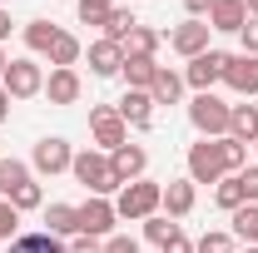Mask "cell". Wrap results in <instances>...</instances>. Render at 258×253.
I'll use <instances>...</instances> for the list:
<instances>
[{
    "label": "cell",
    "instance_id": "6da1fadb",
    "mask_svg": "<svg viewBox=\"0 0 258 253\" xmlns=\"http://www.w3.org/2000/svg\"><path fill=\"white\" fill-rule=\"evenodd\" d=\"M164 204V184H154V179H134V184H124L119 189V199H114V214L129 223H144L149 214H159Z\"/></svg>",
    "mask_w": 258,
    "mask_h": 253
},
{
    "label": "cell",
    "instance_id": "7a4b0ae2",
    "mask_svg": "<svg viewBox=\"0 0 258 253\" xmlns=\"http://www.w3.org/2000/svg\"><path fill=\"white\" fill-rule=\"evenodd\" d=\"M70 174H75V184H85V189L99 194V199H109V194L119 189V179H114V169H109V154H99V149H80L75 164H70Z\"/></svg>",
    "mask_w": 258,
    "mask_h": 253
},
{
    "label": "cell",
    "instance_id": "3957f363",
    "mask_svg": "<svg viewBox=\"0 0 258 253\" xmlns=\"http://www.w3.org/2000/svg\"><path fill=\"white\" fill-rule=\"evenodd\" d=\"M189 124L199 129V139H224L228 134V104L214 90L209 95H194L189 99Z\"/></svg>",
    "mask_w": 258,
    "mask_h": 253
},
{
    "label": "cell",
    "instance_id": "277c9868",
    "mask_svg": "<svg viewBox=\"0 0 258 253\" xmlns=\"http://www.w3.org/2000/svg\"><path fill=\"white\" fill-rule=\"evenodd\" d=\"M90 134H95L99 154H114L119 144H129V124L119 119L114 104H95V109H90Z\"/></svg>",
    "mask_w": 258,
    "mask_h": 253
},
{
    "label": "cell",
    "instance_id": "5b68a950",
    "mask_svg": "<svg viewBox=\"0 0 258 253\" xmlns=\"http://www.w3.org/2000/svg\"><path fill=\"white\" fill-rule=\"evenodd\" d=\"M228 169H224V144L219 139H199L189 144V179L194 184H219Z\"/></svg>",
    "mask_w": 258,
    "mask_h": 253
},
{
    "label": "cell",
    "instance_id": "8992f818",
    "mask_svg": "<svg viewBox=\"0 0 258 253\" xmlns=\"http://www.w3.org/2000/svg\"><path fill=\"white\" fill-rule=\"evenodd\" d=\"M224 65H228L224 50H204V55H194V60L184 65V85H189L194 95H209L214 85H224Z\"/></svg>",
    "mask_w": 258,
    "mask_h": 253
},
{
    "label": "cell",
    "instance_id": "52a82bcc",
    "mask_svg": "<svg viewBox=\"0 0 258 253\" xmlns=\"http://www.w3.org/2000/svg\"><path fill=\"white\" fill-rule=\"evenodd\" d=\"M70 164H75V149H70V139H60V134H45V139L35 144V154H30V169L45 174V179L70 174Z\"/></svg>",
    "mask_w": 258,
    "mask_h": 253
},
{
    "label": "cell",
    "instance_id": "ba28073f",
    "mask_svg": "<svg viewBox=\"0 0 258 253\" xmlns=\"http://www.w3.org/2000/svg\"><path fill=\"white\" fill-rule=\"evenodd\" d=\"M5 95L10 99H35V95H45V70L35 60H10V70H5Z\"/></svg>",
    "mask_w": 258,
    "mask_h": 253
},
{
    "label": "cell",
    "instance_id": "9c48e42d",
    "mask_svg": "<svg viewBox=\"0 0 258 253\" xmlns=\"http://www.w3.org/2000/svg\"><path fill=\"white\" fill-rule=\"evenodd\" d=\"M114 223H119V214H114V199H99V194H90V199L80 204V233H90V238H109V233H114Z\"/></svg>",
    "mask_w": 258,
    "mask_h": 253
},
{
    "label": "cell",
    "instance_id": "30bf717a",
    "mask_svg": "<svg viewBox=\"0 0 258 253\" xmlns=\"http://www.w3.org/2000/svg\"><path fill=\"white\" fill-rule=\"evenodd\" d=\"M209 35H214L209 20H184V25H174L164 40H169V50H174V55L194 60V55H204V50H209Z\"/></svg>",
    "mask_w": 258,
    "mask_h": 253
},
{
    "label": "cell",
    "instance_id": "8fae6325",
    "mask_svg": "<svg viewBox=\"0 0 258 253\" xmlns=\"http://www.w3.org/2000/svg\"><path fill=\"white\" fill-rule=\"evenodd\" d=\"M224 85L233 90V95H243V99H253L258 95V55H228L224 65Z\"/></svg>",
    "mask_w": 258,
    "mask_h": 253
},
{
    "label": "cell",
    "instance_id": "7c38bea8",
    "mask_svg": "<svg viewBox=\"0 0 258 253\" xmlns=\"http://www.w3.org/2000/svg\"><path fill=\"white\" fill-rule=\"evenodd\" d=\"M109 169H114V179H119V189H124V184H134V179H144L149 149H144V144H119V149L109 154Z\"/></svg>",
    "mask_w": 258,
    "mask_h": 253
},
{
    "label": "cell",
    "instance_id": "4fadbf2b",
    "mask_svg": "<svg viewBox=\"0 0 258 253\" xmlns=\"http://www.w3.org/2000/svg\"><path fill=\"white\" fill-rule=\"evenodd\" d=\"M194 204H199V184L184 174V179H169V184H164V204H159V214H169V219H189Z\"/></svg>",
    "mask_w": 258,
    "mask_h": 253
},
{
    "label": "cell",
    "instance_id": "5bb4252c",
    "mask_svg": "<svg viewBox=\"0 0 258 253\" xmlns=\"http://www.w3.org/2000/svg\"><path fill=\"white\" fill-rule=\"evenodd\" d=\"M114 109H119V119L129 129H154V99H149V90H124Z\"/></svg>",
    "mask_w": 258,
    "mask_h": 253
},
{
    "label": "cell",
    "instance_id": "9a60e30c",
    "mask_svg": "<svg viewBox=\"0 0 258 253\" xmlns=\"http://www.w3.org/2000/svg\"><path fill=\"white\" fill-rule=\"evenodd\" d=\"M119 65H124V45H114V40L99 35L95 45H90V75L109 80V75H119Z\"/></svg>",
    "mask_w": 258,
    "mask_h": 253
},
{
    "label": "cell",
    "instance_id": "2e32d148",
    "mask_svg": "<svg viewBox=\"0 0 258 253\" xmlns=\"http://www.w3.org/2000/svg\"><path fill=\"white\" fill-rule=\"evenodd\" d=\"M209 25H214V30H224V35H238L243 25H248V5H243V0H214Z\"/></svg>",
    "mask_w": 258,
    "mask_h": 253
},
{
    "label": "cell",
    "instance_id": "e0dca14e",
    "mask_svg": "<svg viewBox=\"0 0 258 253\" xmlns=\"http://www.w3.org/2000/svg\"><path fill=\"white\" fill-rule=\"evenodd\" d=\"M80 70H50V80H45V95H50V104H75L80 99Z\"/></svg>",
    "mask_w": 258,
    "mask_h": 253
},
{
    "label": "cell",
    "instance_id": "ac0fdd59",
    "mask_svg": "<svg viewBox=\"0 0 258 253\" xmlns=\"http://www.w3.org/2000/svg\"><path fill=\"white\" fill-rule=\"evenodd\" d=\"M45 223L55 238H75L80 233V204H45Z\"/></svg>",
    "mask_w": 258,
    "mask_h": 253
},
{
    "label": "cell",
    "instance_id": "d6986e66",
    "mask_svg": "<svg viewBox=\"0 0 258 253\" xmlns=\"http://www.w3.org/2000/svg\"><path fill=\"white\" fill-rule=\"evenodd\" d=\"M10 253H70V243L55 238L50 228H40V233H20V238H10Z\"/></svg>",
    "mask_w": 258,
    "mask_h": 253
},
{
    "label": "cell",
    "instance_id": "ffe728a7",
    "mask_svg": "<svg viewBox=\"0 0 258 253\" xmlns=\"http://www.w3.org/2000/svg\"><path fill=\"white\" fill-rule=\"evenodd\" d=\"M228 134L253 144L258 139V104H228Z\"/></svg>",
    "mask_w": 258,
    "mask_h": 253
},
{
    "label": "cell",
    "instance_id": "44dd1931",
    "mask_svg": "<svg viewBox=\"0 0 258 253\" xmlns=\"http://www.w3.org/2000/svg\"><path fill=\"white\" fill-rule=\"evenodd\" d=\"M179 95H184V75L169 70V65H159V75H154V85H149V99H154V104H179Z\"/></svg>",
    "mask_w": 258,
    "mask_h": 253
},
{
    "label": "cell",
    "instance_id": "7402d4cb",
    "mask_svg": "<svg viewBox=\"0 0 258 253\" xmlns=\"http://www.w3.org/2000/svg\"><path fill=\"white\" fill-rule=\"evenodd\" d=\"M119 75H124V85H129V90H149V85H154V75H159V65H154V60H144V55H124Z\"/></svg>",
    "mask_w": 258,
    "mask_h": 253
},
{
    "label": "cell",
    "instance_id": "603a6c76",
    "mask_svg": "<svg viewBox=\"0 0 258 253\" xmlns=\"http://www.w3.org/2000/svg\"><path fill=\"white\" fill-rule=\"evenodd\" d=\"M55 40H60V25H55V20H30V25H25V45H30L35 55H50Z\"/></svg>",
    "mask_w": 258,
    "mask_h": 253
},
{
    "label": "cell",
    "instance_id": "cb8c5ba5",
    "mask_svg": "<svg viewBox=\"0 0 258 253\" xmlns=\"http://www.w3.org/2000/svg\"><path fill=\"white\" fill-rule=\"evenodd\" d=\"M164 45V35L159 30H149V25H134L124 40V55H144V60H154V50Z\"/></svg>",
    "mask_w": 258,
    "mask_h": 253
},
{
    "label": "cell",
    "instance_id": "d4e9b609",
    "mask_svg": "<svg viewBox=\"0 0 258 253\" xmlns=\"http://www.w3.org/2000/svg\"><path fill=\"white\" fill-rule=\"evenodd\" d=\"M214 204H219L224 214H233V209L248 204V199H243V184H238V174H224V179L214 184Z\"/></svg>",
    "mask_w": 258,
    "mask_h": 253
},
{
    "label": "cell",
    "instance_id": "484cf974",
    "mask_svg": "<svg viewBox=\"0 0 258 253\" xmlns=\"http://www.w3.org/2000/svg\"><path fill=\"white\" fill-rule=\"evenodd\" d=\"M80 55H85V45H80L70 30H60L55 50H50V65H55V70H75V65H80Z\"/></svg>",
    "mask_w": 258,
    "mask_h": 253
},
{
    "label": "cell",
    "instance_id": "4316f807",
    "mask_svg": "<svg viewBox=\"0 0 258 253\" xmlns=\"http://www.w3.org/2000/svg\"><path fill=\"white\" fill-rule=\"evenodd\" d=\"M134 25H139V20H134V10H124V5H114V10L104 15V40H114V45H124Z\"/></svg>",
    "mask_w": 258,
    "mask_h": 253
},
{
    "label": "cell",
    "instance_id": "83f0119b",
    "mask_svg": "<svg viewBox=\"0 0 258 253\" xmlns=\"http://www.w3.org/2000/svg\"><path fill=\"white\" fill-rule=\"evenodd\" d=\"M20 184H30V164H20V159H0V194L10 199Z\"/></svg>",
    "mask_w": 258,
    "mask_h": 253
},
{
    "label": "cell",
    "instance_id": "f1b7e54d",
    "mask_svg": "<svg viewBox=\"0 0 258 253\" xmlns=\"http://www.w3.org/2000/svg\"><path fill=\"white\" fill-rule=\"evenodd\" d=\"M233 233H238L243 243H253V248H258V204H243V209H233Z\"/></svg>",
    "mask_w": 258,
    "mask_h": 253
},
{
    "label": "cell",
    "instance_id": "f546056e",
    "mask_svg": "<svg viewBox=\"0 0 258 253\" xmlns=\"http://www.w3.org/2000/svg\"><path fill=\"white\" fill-rule=\"evenodd\" d=\"M174 233H179V223L169 219V214H149V219H144V238H149V243H169V238H174Z\"/></svg>",
    "mask_w": 258,
    "mask_h": 253
},
{
    "label": "cell",
    "instance_id": "4dcf8cb0",
    "mask_svg": "<svg viewBox=\"0 0 258 253\" xmlns=\"http://www.w3.org/2000/svg\"><path fill=\"white\" fill-rule=\"evenodd\" d=\"M219 144H224V169H228V174L248 169V144H243V139H233V134H224Z\"/></svg>",
    "mask_w": 258,
    "mask_h": 253
},
{
    "label": "cell",
    "instance_id": "1f68e13d",
    "mask_svg": "<svg viewBox=\"0 0 258 253\" xmlns=\"http://www.w3.org/2000/svg\"><path fill=\"white\" fill-rule=\"evenodd\" d=\"M10 204H15V209H20V214H25V209H45V189H40V184H20V189L10 194Z\"/></svg>",
    "mask_w": 258,
    "mask_h": 253
},
{
    "label": "cell",
    "instance_id": "d6a6232c",
    "mask_svg": "<svg viewBox=\"0 0 258 253\" xmlns=\"http://www.w3.org/2000/svg\"><path fill=\"white\" fill-rule=\"evenodd\" d=\"M194 253H238V248H233V233L214 228V233H204V238L194 243Z\"/></svg>",
    "mask_w": 258,
    "mask_h": 253
},
{
    "label": "cell",
    "instance_id": "836d02e7",
    "mask_svg": "<svg viewBox=\"0 0 258 253\" xmlns=\"http://www.w3.org/2000/svg\"><path fill=\"white\" fill-rule=\"evenodd\" d=\"M0 238H20V209L10 199H0Z\"/></svg>",
    "mask_w": 258,
    "mask_h": 253
},
{
    "label": "cell",
    "instance_id": "e575fe53",
    "mask_svg": "<svg viewBox=\"0 0 258 253\" xmlns=\"http://www.w3.org/2000/svg\"><path fill=\"white\" fill-rule=\"evenodd\" d=\"M238 184H243V199H248V204H258V164L238 169Z\"/></svg>",
    "mask_w": 258,
    "mask_h": 253
},
{
    "label": "cell",
    "instance_id": "d590c367",
    "mask_svg": "<svg viewBox=\"0 0 258 253\" xmlns=\"http://www.w3.org/2000/svg\"><path fill=\"white\" fill-rule=\"evenodd\" d=\"M104 253H139V238H129V233H109V238H104Z\"/></svg>",
    "mask_w": 258,
    "mask_h": 253
},
{
    "label": "cell",
    "instance_id": "8d00e7d4",
    "mask_svg": "<svg viewBox=\"0 0 258 253\" xmlns=\"http://www.w3.org/2000/svg\"><path fill=\"white\" fill-rule=\"evenodd\" d=\"M238 40H243V55H258V15H248V25L238 30Z\"/></svg>",
    "mask_w": 258,
    "mask_h": 253
},
{
    "label": "cell",
    "instance_id": "74e56055",
    "mask_svg": "<svg viewBox=\"0 0 258 253\" xmlns=\"http://www.w3.org/2000/svg\"><path fill=\"white\" fill-rule=\"evenodd\" d=\"M70 253H104V243H99V238H90V233H75Z\"/></svg>",
    "mask_w": 258,
    "mask_h": 253
},
{
    "label": "cell",
    "instance_id": "f35d334b",
    "mask_svg": "<svg viewBox=\"0 0 258 253\" xmlns=\"http://www.w3.org/2000/svg\"><path fill=\"white\" fill-rule=\"evenodd\" d=\"M159 253H194V238L184 233V228H179V233H174V238H169V243H164Z\"/></svg>",
    "mask_w": 258,
    "mask_h": 253
},
{
    "label": "cell",
    "instance_id": "ab89813d",
    "mask_svg": "<svg viewBox=\"0 0 258 253\" xmlns=\"http://www.w3.org/2000/svg\"><path fill=\"white\" fill-rule=\"evenodd\" d=\"M184 10H189V20H209L214 0H184Z\"/></svg>",
    "mask_w": 258,
    "mask_h": 253
},
{
    "label": "cell",
    "instance_id": "60d3db41",
    "mask_svg": "<svg viewBox=\"0 0 258 253\" xmlns=\"http://www.w3.org/2000/svg\"><path fill=\"white\" fill-rule=\"evenodd\" d=\"M104 10H114V0H80V15H104Z\"/></svg>",
    "mask_w": 258,
    "mask_h": 253
},
{
    "label": "cell",
    "instance_id": "b9f144b4",
    "mask_svg": "<svg viewBox=\"0 0 258 253\" xmlns=\"http://www.w3.org/2000/svg\"><path fill=\"white\" fill-rule=\"evenodd\" d=\"M10 104H15V99L5 95V85H0V124H5V119H10Z\"/></svg>",
    "mask_w": 258,
    "mask_h": 253
},
{
    "label": "cell",
    "instance_id": "7bdbcfd3",
    "mask_svg": "<svg viewBox=\"0 0 258 253\" xmlns=\"http://www.w3.org/2000/svg\"><path fill=\"white\" fill-rule=\"evenodd\" d=\"M5 35H10V15L0 10V40H5Z\"/></svg>",
    "mask_w": 258,
    "mask_h": 253
},
{
    "label": "cell",
    "instance_id": "ee69618b",
    "mask_svg": "<svg viewBox=\"0 0 258 253\" xmlns=\"http://www.w3.org/2000/svg\"><path fill=\"white\" fill-rule=\"evenodd\" d=\"M5 70H10V55H5V45H0V80H5Z\"/></svg>",
    "mask_w": 258,
    "mask_h": 253
},
{
    "label": "cell",
    "instance_id": "f6af8a7d",
    "mask_svg": "<svg viewBox=\"0 0 258 253\" xmlns=\"http://www.w3.org/2000/svg\"><path fill=\"white\" fill-rule=\"evenodd\" d=\"M243 5H248V15H258V0H243Z\"/></svg>",
    "mask_w": 258,
    "mask_h": 253
},
{
    "label": "cell",
    "instance_id": "bcb514c9",
    "mask_svg": "<svg viewBox=\"0 0 258 253\" xmlns=\"http://www.w3.org/2000/svg\"><path fill=\"white\" fill-rule=\"evenodd\" d=\"M243 253H258V248H253V243H248V248H243Z\"/></svg>",
    "mask_w": 258,
    "mask_h": 253
},
{
    "label": "cell",
    "instance_id": "7dc6e473",
    "mask_svg": "<svg viewBox=\"0 0 258 253\" xmlns=\"http://www.w3.org/2000/svg\"><path fill=\"white\" fill-rule=\"evenodd\" d=\"M253 154H258V139H253Z\"/></svg>",
    "mask_w": 258,
    "mask_h": 253
},
{
    "label": "cell",
    "instance_id": "c3c4849f",
    "mask_svg": "<svg viewBox=\"0 0 258 253\" xmlns=\"http://www.w3.org/2000/svg\"><path fill=\"white\" fill-rule=\"evenodd\" d=\"M0 159H5V154H0Z\"/></svg>",
    "mask_w": 258,
    "mask_h": 253
}]
</instances>
